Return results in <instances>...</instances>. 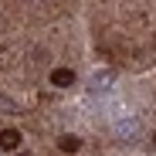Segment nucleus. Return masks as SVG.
Segmentation results:
<instances>
[{"mask_svg":"<svg viewBox=\"0 0 156 156\" xmlns=\"http://www.w3.org/2000/svg\"><path fill=\"white\" fill-rule=\"evenodd\" d=\"M112 82H115V75H112V71H98V75L92 78V92H105Z\"/></svg>","mask_w":156,"mask_h":156,"instance_id":"obj_4","label":"nucleus"},{"mask_svg":"<svg viewBox=\"0 0 156 156\" xmlns=\"http://www.w3.org/2000/svg\"><path fill=\"white\" fill-rule=\"evenodd\" d=\"M153 143H156V133H153Z\"/></svg>","mask_w":156,"mask_h":156,"instance_id":"obj_6","label":"nucleus"},{"mask_svg":"<svg viewBox=\"0 0 156 156\" xmlns=\"http://www.w3.org/2000/svg\"><path fill=\"white\" fill-rule=\"evenodd\" d=\"M136 133H139V122H136L133 115L122 119V122H115V136H119V139H133Z\"/></svg>","mask_w":156,"mask_h":156,"instance_id":"obj_1","label":"nucleus"},{"mask_svg":"<svg viewBox=\"0 0 156 156\" xmlns=\"http://www.w3.org/2000/svg\"><path fill=\"white\" fill-rule=\"evenodd\" d=\"M71 82H75V71H71V68H55V71H51V85L68 88Z\"/></svg>","mask_w":156,"mask_h":156,"instance_id":"obj_2","label":"nucleus"},{"mask_svg":"<svg viewBox=\"0 0 156 156\" xmlns=\"http://www.w3.org/2000/svg\"><path fill=\"white\" fill-rule=\"evenodd\" d=\"M78 146H82V139L71 136V133H65V136L58 139V149H61V153H78Z\"/></svg>","mask_w":156,"mask_h":156,"instance_id":"obj_5","label":"nucleus"},{"mask_svg":"<svg viewBox=\"0 0 156 156\" xmlns=\"http://www.w3.org/2000/svg\"><path fill=\"white\" fill-rule=\"evenodd\" d=\"M17 146H20L17 129H0V149H17Z\"/></svg>","mask_w":156,"mask_h":156,"instance_id":"obj_3","label":"nucleus"},{"mask_svg":"<svg viewBox=\"0 0 156 156\" xmlns=\"http://www.w3.org/2000/svg\"><path fill=\"white\" fill-rule=\"evenodd\" d=\"M24 156H27V153H24Z\"/></svg>","mask_w":156,"mask_h":156,"instance_id":"obj_7","label":"nucleus"}]
</instances>
